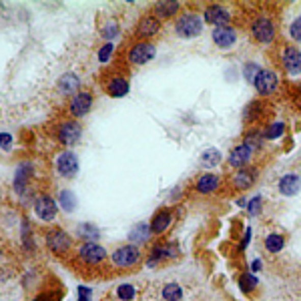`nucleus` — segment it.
<instances>
[{
	"label": "nucleus",
	"mask_w": 301,
	"mask_h": 301,
	"mask_svg": "<svg viewBox=\"0 0 301 301\" xmlns=\"http://www.w3.org/2000/svg\"><path fill=\"white\" fill-rule=\"evenodd\" d=\"M179 10V4L177 2H171V0H165V2H159L155 6V16L159 20H167V18H173V14Z\"/></svg>",
	"instance_id": "obj_25"
},
{
	"label": "nucleus",
	"mask_w": 301,
	"mask_h": 301,
	"mask_svg": "<svg viewBox=\"0 0 301 301\" xmlns=\"http://www.w3.org/2000/svg\"><path fill=\"white\" fill-rule=\"evenodd\" d=\"M33 301H42V299H40V297H36V299H33Z\"/></svg>",
	"instance_id": "obj_43"
},
{
	"label": "nucleus",
	"mask_w": 301,
	"mask_h": 301,
	"mask_svg": "<svg viewBox=\"0 0 301 301\" xmlns=\"http://www.w3.org/2000/svg\"><path fill=\"white\" fill-rule=\"evenodd\" d=\"M253 183H255V173L249 171V169H239L233 177H231V185H233L237 191L249 189Z\"/></svg>",
	"instance_id": "obj_18"
},
{
	"label": "nucleus",
	"mask_w": 301,
	"mask_h": 301,
	"mask_svg": "<svg viewBox=\"0 0 301 301\" xmlns=\"http://www.w3.org/2000/svg\"><path fill=\"white\" fill-rule=\"evenodd\" d=\"M259 269H261V263H259V261H255V263H253V271H259Z\"/></svg>",
	"instance_id": "obj_42"
},
{
	"label": "nucleus",
	"mask_w": 301,
	"mask_h": 301,
	"mask_svg": "<svg viewBox=\"0 0 301 301\" xmlns=\"http://www.w3.org/2000/svg\"><path fill=\"white\" fill-rule=\"evenodd\" d=\"M289 34H291V38H293V40L301 42V16L299 18H295V20L291 22V26H289Z\"/></svg>",
	"instance_id": "obj_36"
},
{
	"label": "nucleus",
	"mask_w": 301,
	"mask_h": 301,
	"mask_svg": "<svg viewBox=\"0 0 301 301\" xmlns=\"http://www.w3.org/2000/svg\"><path fill=\"white\" fill-rule=\"evenodd\" d=\"M175 31L179 36L183 38H193V36H199L203 31V20H201L197 14H181L175 22Z\"/></svg>",
	"instance_id": "obj_4"
},
{
	"label": "nucleus",
	"mask_w": 301,
	"mask_h": 301,
	"mask_svg": "<svg viewBox=\"0 0 301 301\" xmlns=\"http://www.w3.org/2000/svg\"><path fill=\"white\" fill-rule=\"evenodd\" d=\"M57 169H59V173H61L63 177H67V179L74 177L76 171H78V159H76V155L70 153V151L61 153L59 159H57Z\"/></svg>",
	"instance_id": "obj_12"
},
{
	"label": "nucleus",
	"mask_w": 301,
	"mask_h": 301,
	"mask_svg": "<svg viewBox=\"0 0 301 301\" xmlns=\"http://www.w3.org/2000/svg\"><path fill=\"white\" fill-rule=\"evenodd\" d=\"M159 29H161L159 18H157L155 14H145V16L139 20L134 34H136V38H153V36H157Z\"/></svg>",
	"instance_id": "obj_9"
},
{
	"label": "nucleus",
	"mask_w": 301,
	"mask_h": 301,
	"mask_svg": "<svg viewBox=\"0 0 301 301\" xmlns=\"http://www.w3.org/2000/svg\"><path fill=\"white\" fill-rule=\"evenodd\" d=\"M161 293H163L165 301H181V297H183V289L177 283H167Z\"/></svg>",
	"instance_id": "obj_26"
},
{
	"label": "nucleus",
	"mask_w": 301,
	"mask_h": 301,
	"mask_svg": "<svg viewBox=\"0 0 301 301\" xmlns=\"http://www.w3.org/2000/svg\"><path fill=\"white\" fill-rule=\"evenodd\" d=\"M117 295L123 301H131L136 295V289H134L133 285H129V283H123V285L117 287Z\"/></svg>",
	"instance_id": "obj_32"
},
{
	"label": "nucleus",
	"mask_w": 301,
	"mask_h": 301,
	"mask_svg": "<svg viewBox=\"0 0 301 301\" xmlns=\"http://www.w3.org/2000/svg\"><path fill=\"white\" fill-rule=\"evenodd\" d=\"M251 34H253V38H255L257 42L269 44V42L275 38V26H273L271 18H267V16L255 18V22L251 24Z\"/></svg>",
	"instance_id": "obj_6"
},
{
	"label": "nucleus",
	"mask_w": 301,
	"mask_h": 301,
	"mask_svg": "<svg viewBox=\"0 0 301 301\" xmlns=\"http://www.w3.org/2000/svg\"><path fill=\"white\" fill-rule=\"evenodd\" d=\"M106 261V249L100 247L97 241H87L78 247V263L85 267H100Z\"/></svg>",
	"instance_id": "obj_1"
},
{
	"label": "nucleus",
	"mask_w": 301,
	"mask_h": 301,
	"mask_svg": "<svg viewBox=\"0 0 301 301\" xmlns=\"http://www.w3.org/2000/svg\"><path fill=\"white\" fill-rule=\"evenodd\" d=\"M213 40H215V44L219 48H229V46H233L235 40H237V33L233 29H229V26H219V29L213 31Z\"/></svg>",
	"instance_id": "obj_16"
},
{
	"label": "nucleus",
	"mask_w": 301,
	"mask_h": 301,
	"mask_svg": "<svg viewBox=\"0 0 301 301\" xmlns=\"http://www.w3.org/2000/svg\"><path fill=\"white\" fill-rule=\"evenodd\" d=\"M261 211V197H255V199L249 203V213L251 215H257Z\"/></svg>",
	"instance_id": "obj_39"
},
{
	"label": "nucleus",
	"mask_w": 301,
	"mask_h": 301,
	"mask_svg": "<svg viewBox=\"0 0 301 301\" xmlns=\"http://www.w3.org/2000/svg\"><path fill=\"white\" fill-rule=\"evenodd\" d=\"M255 89H257V93H261V95H271L275 89H277V76H275V72L273 70H269V68H261V72H259V76L255 78Z\"/></svg>",
	"instance_id": "obj_13"
},
{
	"label": "nucleus",
	"mask_w": 301,
	"mask_h": 301,
	"mask_svg": "<svg viewBox=\"0 0 301 301\" xmlns=\"http://www.w3.org/2000/svg\"><path fill=\"white\" fill-rule=\"evenodd\" d=\"M78 235L87 241H97L99 239V229L95 225H89V223H83L78 225Z\"/></svg>",
	"instance_id": "obj_29"
},
{
	"label": "nucleus",
	"mask_w": 301,
	"mask_h": 301,
	"mask_svg": "<svg viewBox=\"0 0 301 301\" xmlns=\"http://www.w3.org/2000/svg\"><path fill=\"white\" fill-rule=\"evenodd\" d=\"M46 247L57 257H65L70 251V247H72V239L63 229H48L46 231Z\"/></svg>",
	"instance_id": "obj_3"
},
{
	"label": "nucleus",
	"mask_w": 301,
	"mask_h": 301,
	"mask_svg": "<svg viewBox=\"0 0 301 301\" xmlns=\"http://www.w3.org/2000/svg\"><path fill=\"white\" fill-rule=\"evenodd\" d=\"M78 301H91V289L89 287H85V285L78 287Z\"/></svg>",
	"instance_id": "obj_40"
},
{
	"label": "nucleus",
	"mask_w": 301,
	"mask_h": 301,
	"mask_svg": "<svg viewBox=\"0 0 301 301\" xmlns=\"http://www.w3.org/2000/svg\"><path fill=\"white\" fill-rule=\"evenodd\" d=\"M31 171H33V165L31 163H24L16 169V177H14V189L18 193H24V185L29 183V177H31Z\"/></svg>",
	"instance_id": "obj_23"
},
{
	"label": "nucleus",
	"mask_w": 301,
	"mask_h": 301,
	"mask_svg": "<svg viewBox=\"0 0 301 301\" xmlns=\"http://www.w3.org/2000/svg\"><path fill=\"white\" fill-rule=\"evenodd\" d=\"M93 106V95L91 93H76L72 99H70V104H68V113L70 117L78 119V117H85Z\"/></svg>",
	"instance_id": "obj_7"
},
{
	"label": "nucleus",
	"mask_w": 301,
	"mask_h": 301,
	"mask_svg": "<svg viewBox=\"0 0 301 301\" xmlns=\"http://www.w3.org/2000/svg\"><path fill=\"white\" fill-rule=\"evenodd\" d=\"M285 133V125L283 123H273V125H269L267 131H265V139H277V136H281V134Z\"/></svg>",
	"instance_id": "obj_34"
},
{
	"label": "nucleus",
	"mask_w": 301,
	"mask_h": 301,
	"mask_svg": "<svg viewBox=\"0 0 301 301\" xmlns=\"http://www.w3.org/2000/svg\"><path fill=\"white\" fill-rule=\"evenodd\" d=\"M111 54H113V44H104L99 52V61L100 63H106L111 59Z\"/></svg>",
	"instance_id": "obj_38"
},
{
	"label": "nucleus",
	"mask_w": 301,
	"mask_h": 301,
	"mask_svg": "<svg viewBox=\"0 0 301 301\" xmlns=\"http://www.w3.org/2000/svg\"><path fill=\"white\" fill-rule=\"evenodd\" d=\"M129 80L127 78H123V76H115V78H111L108 83H106V93L113 97V99H121V97H125L127 93H129Z\"/></svg>",
	"instance_id": "obj_19"
},
{
	"label": "nucleus",
	"mask_w": 301,
	"mask_h": 301,
	"mask_svg": "<svg viewBox=\"0 0 301 301\" xmlns=\"http://www.w3.org/2000/svg\"><path fill=\"white\" fill-rule=\"evenodd\" d=\"M283 245H285V239L281 235L271 233L265 237V247H267V251H271V253H279L283 249Z\"/></svg>",
	"instance_id": "obj_27"
},
{
	"label": "nucleus",
	"mask_w": 301,
	"mask_h": 301,
	"mask_svg": "<svg viewBox=\"0 0 301 301\" xmlns=\"http://www.w3.org/2000/svg\"><path fill=\"white\" fill-rule=\"evenodd\" d=\"M59 201H61V209L63 211H67V213H70L72 209H74V197H72V193L70 191H61V195H59Z\"/></svg>",
	"instance_id": "obj_31"
},
{
	"label": "nucleus",
	"mask_w": 301,
	"mask_h": 301,
	"mask_svg": "<svg viewBox=\"0 0 301 301\" xmlns=\"http://www.w3.org/2000/svg\"><path fill=\"white\" fill-rule=\"evenodd\" d=\"M129 237H131V241L136 243V245H139V243H147V239L151 237V227H147V225H136Z\"/></svg>",
	"instance_id": "obj_28"
},
{
	"label": "nucleus",
	"mask_w": 301,
	"mask_h": 301,
	"mask_svg": "<svg viewBox=\"0 0 301 301\" xmlns=\"http://www.w3.org/2000/svg\"><path fill=\"white\" fill-rule=\"evenodd\" d=\"M229 20H231V16H229V12H227L221 4H211V6L205 8V22L213 24L215 29H219V26H227Z\"/></svg>",
	"instance_id": "obj_10"
},
{
	"label": "nucleus",
	"mask_w": 301,
	"mask_h": 301,
	"mask_svg": "<svg viewBox=\"0 0 301 301\" xmlns=\"http://www.w3.org/2000/svg\"><path fill=\"white\" fill-rule=\"evenodd\" d=\"M153 57H155V46L151 42H147V40H139L129 48V63L136 65V67L149 63Z\"/></svg>",
	"instance_id": "obj_5"
},
{
	"label": "nucleus",
	"mask_w": 301,
	"mask_h": 301,
	"mask_svg": "<svg viewBox=\"0 0 301 301\" xmlns=\"http://www.w3.org/2000/svg\"><path fill=\"white\" fill-rule=\"evenodd\" d=\"M34 211L42 221H52L57 217V213H59V207L48 195H40L38 199L34 201Z\"/></svg>",
	"instance_id": "obj_11"
},
{
	"label": "nucleus",
	"mask_w": 301,
	"mask_h": 301,
	"mask_svg": "<svg viewBox=\"0 0 301 301\" xmlns=\"http://www.w3.org/2000/svg\"><path fill=\"white\" fill-rule=\"evenodd\" d=\"M78 85H80V80H78V76L76 74H72V72H67V74H63L61 78H59V91L63 93V95H74L76 91H78Z\"/></svg>",
	"instance_id": "obj_22"
},
{
	"label": "nucleus",
	"mask_w": 301,
	"mask_h": 301,
	"mask_svg": "<svg viewBox=\"0 0 301 301\" xmlns=\"http://www.w3.org/2000/svg\"><path fill=\"white\" fill-rule=\"evenodd\" d=\"M171 221H173V215H171L169 209L157 211L155 217H153V221H151V233H155V235L165 233L169 227H171Z\"/></svg>",
	"instance_id": "obj_15"
},
{
	"label": "nucleus",
	"mask_w": 301,
	"mask_h": 301,
	"mask_svg": "<svg viewBox=\"0 0 301 301\" xmlns=\"http://www.w3.org/2000/svg\"><path fill=\"white\" fill-rule=\"evenodd\" d=\"M141 261V249L136 245H123L111 255V263L117 269H131Z\"/></svg>",
	"instance_id": "obj_2"
},
{
	"label": "nucleus",
	"mask_w": 301,
	"mask_h": 301,
	"mask_svg": "<svg viewBox=\"0 0 301 301\" xmlns=\"http://www.w3.org/2000/svg\"><path fill=\"white\" fill-rule=\"evenodd\" d=\"M251 157H253V149L243 143L237 149H233V153L229 155V165L231 167H245L251 161Z\"/></svg>",
	"instance_id": "obj_17"
},
{
	"label": "nucleus",
	"mask_w": 301,
	"mask_h": 301,
	"mask_svg": "<svg viewBox=\"0 0 301 301\" xmlns=\"http://www.w3.org/2000/svg\"><path fill=\"white\" fill-rule=\"evenodd\" d=\"M219 177L217 175H201L199 179H197V185H195V189L203 193V195H207V193H213V191H217L219 189Z\"/></svg>",
	"instance_id": "obj_21"
},
{
	"label": "nucleus",
	"mask_w": 301,
	"mask_h": 301,
	"mask_svg": "<svg viewBox=\"0 0 301 301\" xmlns=\"http://www.w3.org/2000/svg\"><path fill=\"white\" fill-rule=\"evenodd\" d=\"M173 255H175V247L171 243H159L157 247H153L151 265H155V261H161V259H173Z\"/></svg>",
	"instance_id": "obj_24"
},
{
	"label": "nucleus",
	"mask_w": 301,
	"mask_h": 301,
	"mask_svg": "<svg viewBox=\"0 0 301 301\" xmlns=\"http://www.w3.org/2000/svg\"><path fill=\"white\" fill-rule=\"evenodd\" d=\"M12 145V134L8 133H0V147H4V149H8Z\"/></svg>",
	"instance_id": "obj_41"
},
{
	"label": "nucleus",
	"mask_w": 301,
	"mask_h": 301,
	"mask_svg": "<svg viewBox=\"0 0 301 301\" xmlns=\"http://www.w3.org/2000/svg\"><path fill=\"white\" fill-rule=\"evenodd\" d=\"M301 189V179L297 175H285V177H281V181H279V191H281V195H287V197H293V195H297Z\"/></svg>",
	"instance_id": "obj_20"
},
{
	"label": "nucleus",
	"mask_w": 301,
	"mask_h": 301,
	"mask_svg": "<svg viewBox=\"0 0 301 301\" xmlns=\"http://www.w3.org/2000/svg\"><path fill=\"white\" fill-rule=\"evenodd\" d=\"M80 133H83V129H80V125L76 121H65L57 129V139L63 145H74L80 139Z\"/></svg>",
	"instance_id": "obj_8"
},
{
	"label": "nucleus",
	"mask_w": 301,
	"mask_h": 301,
	"mask_svg": "<svg viewBox=\"0 0 301 301\" xmlns=\"http://www.w3.org/2000/svg\"><path fill=\"white\" fill-rule=\"evenodd\" d=\"M119 34V24L117 22H108L106 26H104V31H102V36L104 38H115Z\"/></svg>",
	"instance_id": "obj_37"
},
{
	"label": "nucleus",
	"mask_w": 301,
	"mask_h": 301,
	"mask_svg": "<svg viewBox=\"0 0 301 301\" xmlns=\"http://www.w3.org/2000/svg\"><path fill=\"white\" fill-rule=\"evenodd\" d=\"M283 67L289 74H301V52L295 46L283 48Z\"/></svg>",
	"instance_id": "obj_14"
},
{
	"label": "nucleus",
	"mask_w": 301,
	"mask_h": 301,
	"mask_svg": "<svg viewBox=\"0 0 301 301\" xmlns=\"http://www.w3.org/2000/svg\"><path fill=\"white\" fill-rule=\"evenodd\" d=\"M259 72H261L259 65H255V63H249V65L245 67V78H247V83H255V78L259 76Z\"/></svg>",
	"instance_id": "obj_35"
},
{
	"label": "nucleus",
	"mask_w": 301,
	"mask_h": 301,
	"mask_svg": "<svg viewBox=\"0 0 301 301\" xmlns=\"http://www.w3.org/2000/svg\"><path fill=\"white\" fill-rule=\"evenodd\" d=\"M255 285H257V279H255L251 273H243V275L239 277V287H241L243 291H251Z\"/></svg>",
	"instance_id": "obj_33"
},
{
	"label": "nucleus",
	"mask_w": 301,
	"mask_h": 301,
	"mask_svg": "<svg viewBox=\"0 0 301 301\" xmlns=\"http://www.w3.org/2000/svg\"><path fill=\"white\" fill-rule=\"evenodd\" d=\"M219 161H221V153H219L217 149H207V151L203 153V165L215 167Z\"/></svg>",
	"instance_id": "obj_30"
}]
</instances>
